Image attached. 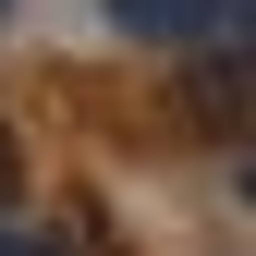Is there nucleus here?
Wrapping results in <instances>:
<instances>
[{
  "label": "nucleus",
  "instance_id": "obj_6",
  "mask_svg": "<svg viewBox=\"0 0 256 256\" xmlns=\"http://www.w3.org/2000/svg\"><path fill=\"white\" fill-rule=\"evenodd\" d=\"M244 196H256V171H244Z\"/></svg>",
  "mask_w": 256,
  "mask_h": 256
},
{
  "label": "nucleus",
  "instance_id": "obj_3",
  "mask_svg": "<svg viewBox=\"0 0 256 256\" xmlns=\"http://www.w3.org/2000/svg\"><path fill=\"white\" fill-rule=\"evenodd\" d=\"M0 256H74V244H61V220H0Z\"/></svg>",
  "mask_w": 256,
  "mask_h": 256
},
{
  "label": "nucleus",
  "instance_id": "obj_5",
  "mask_svg": "<svg viewBox=\"0 0 256 256\" xmlns=\"http://www.w3.org/2000/svg\"><path fill=\"white\" fill-rule=\"evenodd\" d=\"M232 12H256V0H232Z\"/></svg>",
  "mask_w": 256,
  "mask_h": 256
},
{
  "label": "nucleus",
  "instance_id": "obj_2",
  "mask_svg": "<svg viewBox=\"0 0 256 256\" xmlns=\"http://www.w3.org/2000/svg\"><path fill=\"white\" fill-rule=\"evenodd\" d=\"M110 24H134V37L208 61V49H256V12H232V0H110Z\"/></svg>",
  "mask_w": 256,
  "mask_h": 256
},
{
  "label": "nucleus",
  "instance_id": "obj_1",
  "mask_svg": "<svg viewBox=\"0 0 256 256\" xmlns=\"http://www.w3.org/2000/svg\"><path fill=\"white\" fill-rule=\"evenodd\" d=\"M171 110H183V134L256 158V49H208V61H183V74H171Z\"/></svg>",
  "mask_w": 256,
  "mask_h": 256
},
{
  "label": "nucleus",
  "instance_id": "obj_4",
  "mask_svg": "<svg viewBox=\"0 0 256 256\" xmlns=\"http://www.w3.org/2000/svg\"><path fill=\"white\" fill-rule=\"evenodd\" d=\"M12 171H24V158H12V122H0V208H12Z\"/></svg>",
  "mask_w": 256,
  "mask_h": 256
}]
</instances>
